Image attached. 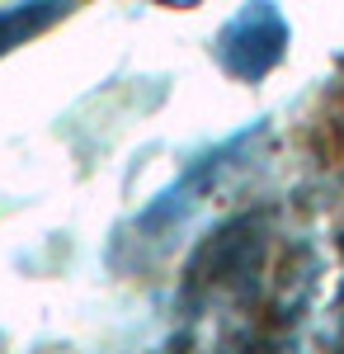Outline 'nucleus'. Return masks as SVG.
Instances as JSON below:
<instances>
[{
	"label": "nucleus",
	"mask_w": 344,
	"mask_h": 354,
	"mask_svg": "<svg viewBox=\"0 0 344 354\" xmlns=\"http://www.w3.org/2000/svg\"><path fill=\"white\" fill-rule=\"evenodd\" d=\"M160 5H175V10H184V5H193V0H160Z\"/></svg>",
	"instance_id": "nucleus-3"
},
{
	"label": "nucleus",
	"mask_w": 344,
	"mask_h": 354,
	"mask_svg": "<svg viewBox=\"0 0 344 354\" xmlns=\"http://www.w3.org/2000/svg\"><path fill=\"white\" fill-rule=\"evenodd\" d=\"M288 48V19L278 15L274 0H250L227 19L217 33V62L236 76V81H260L269 76Z\"/></svg>",
	"instance_id": "nucleus-1"
},
{
	"label": "nucleus",
	"mask_w": 344,
	"mask_h": 354,
	"mask_svg": "<svg viewBox=\"0 0 344 354\" xmlns=\"http://www.w3.org/2000/svg\"><path fill=\"white\" fill-rule=\"evenodd\" d=\"M66 10H71V0H19V5H5L0 10V57L15 53L28 38H38L43 28H52Z\"/></svg>",
	"instance_id": "nucleus-2"
}]
</instances>
